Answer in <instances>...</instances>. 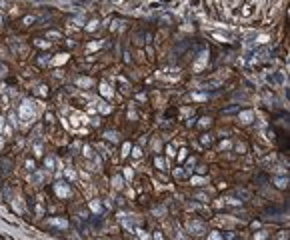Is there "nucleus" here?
I'll return each instance as SVG.
<instances>
[{"mask_svg":"<svg viewBox=\"0 0 290 240\" xmlns=\"http://www.w3.org/2000/svg\"><path fill=\"white\" fill-rule=\"evenodd\" d=\"M188 228H190V232H194V234H204V224L202 222H190L188 224Z\"/></svg>","mask_w":290,"mask_h":240,"instance_id":"2","label":"nucleus"},{"mask_svg":"<svg viewBox=\"0 0 290 240\" xmlns=\"http://www.w3.org/2000/svg\"><path fill=\"white\" fill-rule=\"evenodd\" d=\"M64 60H66V56H58L54 62H56V64H60V62H64Z\"/></svg>","mask_w":290,"mask_h":240,"instance_id":"19","label":"nucleus"},{"mask_svg":"<svg viewBox=\"0 0 290 240\" xmlns=\"http://www.w3.org/2000/svg\"><path fill=\"white\" fill-rule=\"evenodd\" d=\"M56 192H58V196H68V188H66V186H60V184H58V186H56Z\"/></svg>","mask_w":290,"mask_h":240,"instance_id":"6","label":"nucleus"},{"mask_svg":"<svg viewBox=\"0 0 290 240\" xmlns=\"http://www.w3.org/2000/svg\"><path fill=\"white\" fill-rule=\"evenodd\" d=\"M106 138H108V140H112V142H114V140H116V138H118V136H116V132H108V134H106Z\"/></svg>","mask_w":290,"mask_h":240,"instance_id":"11","label":"nucleus"},{"mask_svg":"<svg viewBox=\"0 0 290 240\" xmlns=\"http://www.w3.org/2000/svg\"><path fill=\"white\" fill-rule=\"evenodd\" d=\"M286 184H288L286 178H276V186H278V188H286Z\"/></svg>","mask_w":290,"mask_h":240,"instance_id":"7","label":"nucleus"},{"mask_svg":"<svg viewBox=\"0 0 290 240\" xmlns=\"http://www.w3.org/2000/svg\"><path fill=\"white\" fill-rule=\"evenodd\" d=\"M210 240H222V238H220L218 232H212V234H210Z\"/></svg>","mask_w":290,"mask_h":240,"instance_id":"15","label":"nucleus"},{"mask_svg":"<svg viewBox=\"0 0 290 240\" xmlns=\"http://www.w3.org/2000/svg\"><path fill=\"white\" fill-rule=\"evenodd\" d=\"M100 92H102L106 98H110V96H112V90H110V86H108V84H102V86H100Z\"/></svg>","mask_w":290,"mask_h":240,"instance_id":"4","label":"nucleus"},{"mask_svg":"<svg viewBox=\"0 0 290 240\" xmlns=\"http://www.w3.org/2000/svg\"><path fill=\"white\" fill-rule=\"evenodd\" d=\"M78 84H80V86H90L92 80H90V78H80V80H78Z\"/></svg>","mask_w":290,"mask_h":240,"instance_id":"9","label":"nucleus"},{"mask_svg":"<svg viewBox=\"0 0 290 240\" xmlns=\"http://www.w3.org/2000/svg\"><path fill=\"white\" fill-rule=\"evenodd\" d=\"M90 206H92V210H94V212H100V204H98V202H92Z\"/></svg>","mask_w":290,"mask_h":240,"instance_id":"14","label":"nucleus"},{"mask_svg":"<svg viewBox=\"0 0 290 240\" xmlns=\"http://www.w3.org/2000/svg\"><path fill=\"white\" fill-rule=\"evenodd\" d=\"M42 178H44V176H42L40 172H34V176H32V182H34V184H40Z\"/></svg>","mask_w":290,"mask_h":240,"instance_id":"8","label":"nucleus"},{"mask_svg":"<svg viewBox=\"0 0 290 240\" xmlns=\"http://www.w3.org/2000/svg\"><path fill=\"white\" fill-rule=\"evenodd\" d=\"M140 154H142V152H140V148H134V150H132V156H136V158H138Z\"/></svg>","mask_w":290,"mask_h":240,"instance_id":"18","label":"nucleus"},{"mask_svg":"<svg viewBox=\"0 0 290 240\" xmlns=\"http://www.w3.org/2000/svg\"><path fill=\"white\" fill-rule=\"evenodd\" d=\"M18 116H20V120H22V122H30V120L34 118V116H36V110H34L32 102L24 100V102H22V106H20V112H18Z\"/></svg>","mask_w":290,"mask_h":240,"instance_id":"1","label":"nucleus"},{"mask_svg":"<svg viewBox=\"0 0 290 240\" xmlns=\"http://www.w3.org/2000/svg\"><path fill=\"white\" fill-rule=\"evenodd\" d=\"M156 166H158V168H166V162L162 158H156Z\"/></svg>","mask_w":290,"mask_h":240,"instance_id":"10","label":"nucleus"},{"mask_svg":"<svg viewBox=\"0 0 290 240\" xmlns=\"http://www.w3.org/2000/svg\"><path fill=\"white\" fill-rule=\"evenodd\" d=\"M4 128V118H0V130Z\"/></svg>","mask_w":290,"mask_h":240,"instance_id":"22","label":"nucleus"},{"mask_svg":"<svg viewBox=\"0 0 290 240\" xmlns=\"http://www.w3.org/2000/svg\"><path fill=\"white\" fill-rule=\"evenodd\" d=\"M48 224H52V226H60V228H66V220H58V218H50Z\"/></svg>","mask_w":290,"mask_h":240,"instance_id":"3","label":"nucleus"},{"mask_svg":"<svg viewBox=\"0 0 290 240\" xmlns=\"http://www.w3.org/2000/svg\"><path fill=\"white\" fill-rule=\"evenodd\" d=\"M264 236H266V234H264V232H260V234L256 236V240H264Z\"/></svg>","mask_w":290,"mask_h":240,"instance_id":"21","label":"nucleus"},{"mask_svg":"<svg viewBox=\"0 0 290 240\" xmlns=\"http://www.w3.org/2000/svg\"><path fill=\"white\" fill-rule=\"evenodd\" d=\"M0 146H2V140H0Z\"/></svg>","mask_w":290,"mask_h":240,"instance_id":"23","label":"nucleus"},{"mask_svg":"<svg viewBox=\"0 0 290 240\" xmlns=\"http://www.w3.org/2000/svg\"><path fill=\"white\" fill-rule=\"evenodd\" d=\"M252 116H254V114H252L250 110H246V112H242V114H240V120H242V122H250V120H252Z\"/></svg>","mask_w":290,"mask_h":240,"instance_id":"5","label":"nucleus"},{"mask_svg":"<svg viewBox=\"0 0 290 240\" xmlns=\"http://www.w3.org/2000/svg\"><path fill=\"white\" fill-rule=\"evenodd\" d=\"M192 182H194V184H202L204 180H202V178H192Z\"/></svg>","mask_w":290,"mask_h":240,"instance_id":"20","label":"nucleus"},{"mask_svg":"<svg viewBox=\"0 0 290 240\" xmlns=\"http://www.w3.org/2000/svg\"><path fill=\"white\" fill-rule=\"evenodd\" d=\"M46 166H50V168L54 166V158H52V156H50V158H46Z\"/></svg>","mask_w":290,"mask_h":240,"instance_id":"17","label":"nucleus"},{"mask_svg":"<svg viewBox=\"0 0 290 240\" xmlns=\"http://www.w3.org/2000/svg\"><path fill=\"white\" fill-rule=\"evenodd\" d=\"M114 188H122V180L120 178H114Z\"/></svg>","mask_w":290,"mask_h":240,"instance_id":"13","label":"nucleus"},{"mask_svg":"<svg viewBox=\"0 0 290 240\" xmlns=\"http://www.w3.org/2000/svg\"><path fill=\"white\" fill-rule=\"evenodd\" d=\"M192 98H194V100H204L206 96H204V94H192Z\"/></svg>","mask_w":290,"mask_h":240,"instance_id":"16","label":"nucleus"},{"mask_svg":"<svg viewBox=\"0 0 290 240\" xmlns=\"http://www.w3.org/2000/svg\"><path fill=\"white\" fill-rule=\"evenodd\" d=\"M258 58H268V50H260V52H258Z\"/></svg>","mask_w":290,"mask_h":240,"instance_id":"12","label":"nucleus"}]
</instances>
